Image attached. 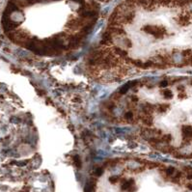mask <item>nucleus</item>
<instances>
[{"instance_id":"1","label":"nucleus","mask_w":192,"mask_h":192,"mask_svg":"<svg viewBox=\"0 0 192 192\" xmlns=\"http://www.w3.org/2000/svg\"><path fill=\"white\" fill-rule=\"evenodd\" d=\"M122 189L125 191H129V192H133L135 190V186H134V182L133 181H129V182H126L122 185Z\"/></svg>"},{"instance_id":"4","label":"nucleus","mask_w":192,"mask_h":192,"mask_svg":"<svg viewBox=\"0 0 192 192\" xmlns=\"http://www.w3.org/2000/svg\"><path fill=\"white\" fill-rule=\"evenodd\" d=\"M102 173H103L102 168H97L96 171H95V174H96L97 176H100V175H102Z\"/></svg>"},{"instance_id":"2","label":"nucleus","mask_w":192,"mask_h":192,"mask_svg":"<svg viewBox=\"0 0 192 192\" xmlns=\"http://www.w3.org/2000/svg\"><path fill=\"white\" fill-rule=\"evenodd\" d=\"M74 164H75V166L77 167V168H80L81 167V160H80V158H79V156L78 155H75L74 156Z\"/></svg>"},{"instance_id":"6","label":"nucleus","mask_w":192,"mask_h":192,"mask_svg":"<svg viewBox=\"0 0 192 192\" xmlns=\"http://www.w3.org/2000/svg\"><path fill=\"white\" fill-rule=\"evenodd\" d=\"M118 180H119V177H117V176H113V177H110V182H111L112 183H115V182H118Z\"/></svg>"},{"instance_id":"5","label":"nucleus","mask_w":192,"mask_h":192,"mask_svg":"<svg viewBox=\"0 0 192 192\" xmlns=\"http://www.w3.org/2000/svg\"><path fill=\"white\" fill-rule=\"evenodd\" d=\"M125 118L127 119V120H132V118H133V115H132V113H130V112H128V113H126V115H125Z\"/></svg>"},{"instance_id":"3","label":"nucleus","mask_w":192,"mask_h":192,"mask_svg":"<svg viewBox=\"0 0 192 192\" xmlns=\"http://www.w3.org/2000/svg\"><path fill=\"white\" fill-rule=\"evenodd\" d=\"M174 173H175V168L174 167H169L166 169V174L168 176H172Z\"/></svg>"}]
</instances>
